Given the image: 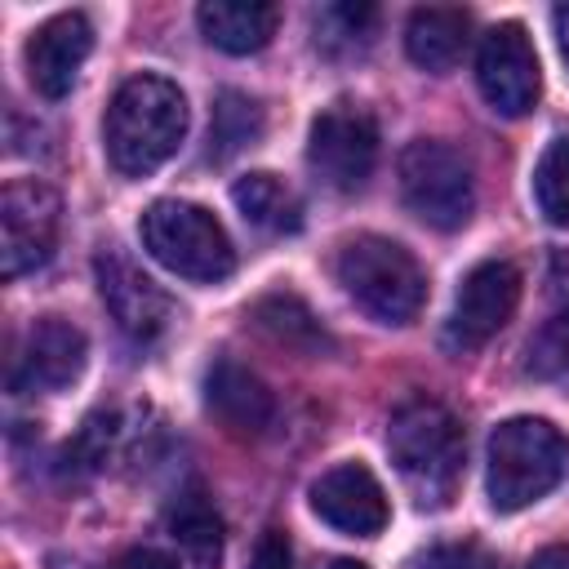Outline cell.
Here are the masks:
<instances>
[{
  "mask_svg": "<svg viewBox=\"0 0 569 569\" xmlns=\"http://www.w3.org/2000/svg\"><path fill=\"white\" fill-rule=\"evenodd\" d=\"M187 138V98L164 76H133L116 89L102 120V147L116 173H156Z\"/></svg>",
  "mask_w": 569,
  "mask_h": 569,
  "instance_id": "1",
  "label": "cell"
},
{
  "mask_svg": "<svg viewBox=\"0 0 569 569\" xmlns=\"http://www.w3.org/2000/svg\"><path fill=\"white\" fill-rule=\"evenodd\" d=\"M391 462L418 507H445L467 467V431L440 400H405L387 422Z\"/></svg>",
  "mask_w": 569,
  "mask_h": 569,
  "instance_id": "2",
  "label": "cell"
},
{
  "mask_svg": "<svg viewBox=\"0 0 569 569\" xmlns=\"http://www.w3.org/2000/svg\"><path fill=\"white\" fill-rule=\"evenodd\" d=\"M569 445L547 418H507L489 436V502L493 511H520L547 498L565 476Z\"/></svg>",
  "mask_w": 569,
  "mask_h": 569,
  "instance_id": "3",
  "label": "cell"
},
{
  "mask_svg": "<svg viewBox=\"0 0 569 569\" xmlns=\"http://www.w3.org/2000/svg\"><path fill=\"white\" fill-rule=\"evenodd\" d=\"M338 284L382 325H409L427 302L418 258L387 236H356L338 249Z\"/></svg>",
  "mask_w": 569,
  "mask_h": 569,
  "instance_id": "4",
  "label": "cell"
},
{
  "mask_svg": "<svg viewBox=\"0 0 569 569\" xmlns=\"http://www.w3.org/2000/svg\"><path fill=\"white\" fill-rule=\"evenodd\" d=\"M142 249L169 267L173 276L182 280H200V284H218L236 271V249H231V236L227 227L204 209V204H191V200H156L142 222Z\"/></svg>",
  "mask_w": 569,
  "mask_h": 569,
  "instance_id": "5",
  "label": "cell"
},
{
  "mask_svg": "<svg viewBox=\"0 0 569 569\" xmlns=\"http://www.w3.org/2000/svg\"><path fill=\"white\" fill-rule=\"evenodd\" d=\"M400 196L409 204V213L436 231H458L471 222L476 213V178H471V160L440 142V138H413L400 151Z\"/></svg>",
  "mask_w": 569,
  "mask_h": 569,
  "instance_id": "6",
  "label": "cell"
},
{
  "mask_svg": "<svg viewBox=\"0 0 569 569\" xmlns=\"http://www.w3.org/2000/svg\"><path fill=\"white\" fill-rule=\"evenodd\" d=\"M307 164L311 173L351 196L373 178L378 164V120L360 107V102H333L311 120V138H307Z\"/></svg>",
  "mask_w": 569,
  "mask_h": 569,
  "instance_id": "7",
  "label": "cell"
},
{
  "mask_svg": "<svg viewBox=\"0 0 569 569\" xmlns=\"http://www.w3.org/2000/svg\"><path fill=\"white\" fill-rule=\"evenodd\" d=\"M62 200L40 178H18L0 191V271L13 280L53 258Z\"/></svg>",
  "mask_w": 569,
  "mask_h": 569,
  "instance_id": "8",
  "label": "cell"
},
{
  "mask_svg": "<svg viewBox=\"0 0 569 569\" xmlns=\"http://www.w3.org/2000/svg\"><path fill=\"white\" fill-rule=\"evenodd\" d=\"M520 271L507 258H485L476 262L453 298L449 325H445V347L449 351H476L489 338H498V329L516 316L520 307Z\"/></svg>",
  "mask_w": 569,
  "mask_h": 569,
  "instance_id": "9",
  "label": "cell"
},
{
  "mask_svg": "<svg viewBox=\"0 0 569 569\" xmlns=\"http://www.w3.org/2000/svg\"><path fill=\"white\" fill-rule=\"evenodd\" d=\"M476 84L498 116H529L538 107L542 71L533 40L525 36L520 22H498L485 31L476 53Z\"/></svg>",
  "mask_w": 569,
  "mask_h": 569,
  "instance_id": "10",
  "label": "cell"
},
{
  "mask_svg": "<svg viewBox=\"0 0 569 569\" xmlns=\"http://www.w3.org/2000/svg\"><path fill=\"white\" fill-rule=\"evenodd\" d=\"M93 271H98V293H102V302H107V311H111V320L124 338L156 342L169 329L173 307H169L164 289L124 249H116V244L98 249Z\"/></svg>",
  "mask_w": 569,
  "mask_h": 569,
  "instance_id": "11",
  "label": "cell"
},
{
  "mask_svg": "<svg viewBox=\"0 0 569 569\" xmlns=\"http://www.w3.org/2000/svg\"><path fill=\"white\" fill-rule=\"evenodd\" d=\"M89 342L84 333L62 316H40L22 333L13 360H9V391H62L84 373Z\"/></svg>",
  "mask_w": 569,
  "mask_h": 569,
  "instance_id": "12",
  "label": "cell"
},
{
  "mask_svg": "<svg viewBox=\"0 0 569 569\" xmlns=\"http://www.w3.org/2000/svg\"><path fill=\"white\" fill-rule=\"evenodd\" d=\"M311 511L351 538H378L391 520L387 493L365 462H338L311 485Z\"/></svg>",
  "mask_w": 569,
  "mask_h": 569,
  "instance_id": "13",
  "label": "cell"
},
{
  "mask_svg": "<svg viewBox=\"0 0 569 569\" xmlns=\"http://www.w3.org/2000/svg\"><path fill=\"white\" fill-rule=\"evenodd\" d=\"M204 409L231 436H240V440H258V436H267L276 427V396H271V387L253 369L231 360V356L209 365V373H204Z\"/></svg>",
  "mask_w": 569,
  "mask_h": 569,
  "instance_id": "14",
  "label": "cell"
},
{
  "mask_svg": "<svg viewBox=\"0 0 569 569\" xmlns=\"http://www.w3.org/2000/svg\"><path fill=\"white\" fill-rule=\"evenodd\" d=\"M93 49V27L84 13H58L49 22H40L27 40V76L36 84V93L44 98H62L71 93L84 58Z\"/></svg>",
  "mask_w": 569,
  "mask_h": 569,
  "instance_id": "15",
  "label": "cell"
},
{
  "mask_svg": "<svg viewBox=\"0 0 569 569\" xmlns=\"http://www.w3.org/2000/svg\"><path fill=\"white\" fill-rule=\"evenodd\" d=\"M467 40H471V13L458 4H422L405 22V49L431 76L453 71Z\"/></svg>",
  "mask_w": 569,
  "mask_h": 569,
  "instance_id": "16",
  "label": "cell"
},
{
  "mask_svg": "<svg viewBox=\"0 0 569 569\" xmlns=\"http://www.w3.org/2000/svg\"><path fill=\"white\" fill-rule=\"evenodd\" d=\"M196 22L222 53H258L280 27V9L262 0H204L196 9Z\"/></svg>",
  "mask_w": 569,
  "mask_h": 569,
  "instance_id": "17",
  "label": "cell"
},
{
  "mask_svg": "<svg viewBox=\"0 0 569 569\" xmlns=\"http://www.w3.org/2000/svg\"><path fill=\"white\" fill-rule=\"evenodd\" d=\"M249 320L284 351H298V356H329L333 351V338L329 329L320 325V316L289 289H276V293H262L249 311Z\"/></svg>",
  "mask_w": 569,
  "mask_h": 569,
  "instance_id": "18",
  "label": "cell"
},
{
  "mask_svg": "<svg viewBox=\"0 0 569 569\" xmlns=\"http://www.w3.org/2000/svg\"><path fill=\"white\" fill-rule=\"evenodd\" d=\"M164 529L187 569H213L222 560V516L204 489H182L164 511Z\"/></svg>",
  "mask_w": 569,
  "mask_h": 569,
  "instance_id": "19",
  "label": "cell"
},
{
  "mask_svg": "<svg viewBox=\"0 0 569 569\" xmlns=\"http://www.w3.org/2000/svg\"><path fill=\"white\" fill-rule=\"evenodd\" d=\"M231 200L244 213V222H253V227H262L271 236H289V231L302 227V200H298V191L284 178L267 173V169L236 178Z\"/></svg>",
  "mask_w": 569,
  "mask_h": 569,
  "instance_id": "20",
  "label": "cell"
},
{
  "mask_svg": "<svg viewBox=\"0 0 569 569\" xmlns=\"http://www.w3.org/2000/svg\"><path fill=\"white\" fill-rule=\"evenodd\" d=\"M258 138H262V107L240 89L218 93L213 120H209V156L213 160H231L236 151L253 147Z\"/></svg>",
  "mask_w": 569,
  "mask_h": 569,
  "instance_id": "21",
  "label": "cell"
},
{
  "mask_svg": "<svg viewBox=\"0 0 569 569\" xmlns=\"http://www.w3.org/2000/svg\"><path fill=\"white\" fill-rule=\"evenodd\" d=\"M116 436H120V422H116L111 409L89 413L80 422V431L62 449V471L67 476H93V471H102L107 458H111V449H116Z\"/></svg>",
  "mask_w": 569,
  "mask_h": 569,
  "instance_id": "22",
  "label": "cell"
},
{
  "mask_svg": "<svg viewBox=\"0 0 569 569\" xmlns=\"http://www.w3.org/2000/svg\"><path fill=\"white\" fill-rule=\"evenodd\" d=\"M533 200L551 227L569 231V133L551 138V147L542 151L533 169Z\"/></svg>",
  "mask_w": 569,
  "mask_h": 569,
  "instance_id": "23",
  "label": "cell"
},
{
  "mask_svg": "<svg viewBox=\"0 0 569 569\" xmlns=\"http://www.w3.org/2000/svg\"><path fill=\"white\" fill-rule=\"evenodd\" d=\"M529 369L542 373V378L569 382V302L551 320H542V329L533 333V342H529Z\"/></svg>",
  "mask_w": 569,
  "mask_h": 569,
  "instance_id": "24",
  "label": "cell"
},
{
  "mask_svg": "<svg viewBox=\"0 0 569 569\" xmlns=\"http://www.w3.org/2000/svg\"><path fill=\"white\" fill-rule=\"evenodd\" d=\"M373 27H378V4H351V0L347 4H329L316 18V31H338L333 40H347V44H369Z\"/></svg>",
  "mask_w": 569,
  "mask_h": 569,
  "instance_id": "25",
  "label": "cell"
},
{
  "mask_svg": "<svg viewBox=\"0 0 569 569\" xmlns=\"http://www.w3.org/2000/svg\"><path fill=\"white\" fill-rule=\"evenodd\" d=\"M413 569H502V565L480 542H436L413 560Z\"/></svg>",
  "mask_w": 569,
  "mask_h": 569,
  "instance_id": "26",
  "label": "cell"
},
{
  "mask_svg": "<svg viewBox=\"0 0 569 569\" xmlns=\"http://www.w3.org/2000/svg\"><path fill=\"white\" fill-rule=\"evenodd\" d=\"M253 569H293V547L284 529H267L253 547Z\"/></svg>",
  "mask_w": 569,
  "mask_h": 569,
  "instance_id": "27",
  "label": "cell"
},
{
  "mask_svg": "<svg viewBox=\"0 0 569 569\" xmlns=\"http://www.w3.org/2000/svg\"><path fill=\"white\" fill-rule=\"evenodd\" d=\"M107 569H178V560L164 556V551H156V547H133V551L116 556Z\"/></svg>",
  "mask_w": 569,
  "mask_h": 569,
  "instance_id": "28",
  "label": "cell"
},
{
  "mask_svg": "<svg viewBox=\"0 0 569 569\" xmlns=\"http://www.w3.org/2000/svg\"><path fill=\"white\" fill-rule=\"evenodd\" d=\"M529 569H569V547H542L529 560Z\"/></svg>",
  "mask_w": 569,
  "mask_h": 569,
  "instance_id": "29",
  "label": "cell"
},
{
  "mask_svg": "<svg viewBox=\"0 0 569 569\" xmlns=\"http://www.w3.org/2000/svg\"><path fill=\"white\" fill-rule=\"evenodd\" d=\"M556 36H560V53L569 58V4L556 9Z\"/></svg>",
  "mask_w": 569,
  "mask_h": 569,
  "instance_id": "30",
  "label": "cell"
},
{
  "mask_svg": "<svg viewBox=\"0 0 569 569\" xmlns=\"http://www.w3.org/2000/svg\"><path fill=\"white\" fill-rule=\"evenodd\" d=\"M325 569H369V565L365 560H329Z\"/></svg>",
  "mask_w": 569,
  "mask_h": 569,
  "instance_id": "31",
  "label": "cell"
}]
</instances>
